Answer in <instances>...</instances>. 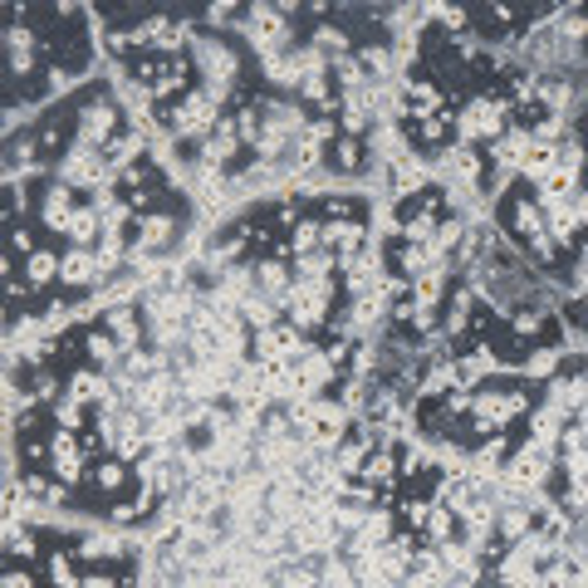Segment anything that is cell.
Returning a JSON list of instances; mask_svg holds the SVG:
<instances>
[{"instance_id":"cell-1","label":"cell","mask_w":588,"mask_h":588,"mask_svg":"<svg viewBox=\"0 0 588 588\" xmlns=\"http://www.w3.org/2000/svg\"><path fill=\"white\" fill-rule=\"evenodd\" d=\"M382 176H388V201H412V196H421L431 186V162L407 152V157L382 167Z\"/></svg>"},{"instance_id":"cell-2","label":"cell","mask_w":588,"mask_h":588,"mask_svg":"<svg viewBox=\"0 0 588 588\" xmlns=\"http://www.w3.org/2000/svg\"><path fill=\"white\" fill-rule=\"evenodd\" d=\"M323 250H329L339 265L358 260L363 250H372L368 221H323Z\"/></svg>"},{"instance_id":"cell-3","label":"cell","mask_w":588,"mask_h":588,"mask_svg":"<svg viewBox=\"0 0 588 588\" xmlns=\"http://www.w3.org/2000/svg\"><path fill=\"white\" fill-rule=\"evenodd\" d=\"M74 211H78V196H74V186L69 182H45V196H39V225H45V231H59L64 235L69 231V221H74Z\"/></svg>"},{"instance_id":"cell-4","label":"cell","mask_w":588,"mask_h":588,"mask_svg":"<svg viewBox=\"0 0 588 588\" xmlns=\"http://www.w3.org/2000/svg\"><path fill=\"white\" fill-rule=\"evenodd\" d=\"M250 274H255V294L270 299V304H284V294H290L294 280H299V274H290V260H284V255H260Z\"/></svg>"},{"instance_id":"cell-5","label":"cell","mask_w":588,"mask_h":588,"mask_svg":"<svg viewBox=\"0 0 588 588\" xmlns=\"http://www.w3.org/2000/svg\"><path fill=\"white\" fill-rule=\"evenodd\" d=\"M372 167V147H368V137H339V143L329 147V167L323 172L329 176H363Z\"/></svg>"},{"instance_id":"cell-6","label":"cell","mask_w":588,"mask_h":588,"mask_svg":"<svg viewBox=\"0 0 588 588\" xmlns=\"http://www.w3.org/2000/svg\"><path fill=\"white\" fill-rule=\"evenodd\" d=\"M103 329L113 333L118 343H123V353H133L137 343H143V333H147V319L137 314V304L118 299V304H108V309H103Z\"/></svg>"},{"instance_id":"cell-7","label":"cell","mask_w":588,"mask_h":588,"mask_svg":"<svg viewBox=\"0 0 588 588\" xmlns=\"http://www.w3.org/2000/svg\"><path fill=\"white\" fill-rule=\"evenodd\" d=\"M59 284H64V290H88V284H103V265H98V255L69 245V250H64V270H59Z\"/></svg>"},{"instance_id":"cell-8","label":"cell","mask_w":588,"mask_h":588,"mask_svg":"<svg viewBox=\"0 0 588 588\" xmlns=\"http://www.w3.org/2000/svg\"><path fill=\"white\" fill-rule=\"evenodd\" d=\"M133 486V466H127L123 456H98L94 466H88V490L94 495H118V490Z\"/></svg>"},{"instance_id":"cell-9","label":"cell","mask_w":588,"mask_h":588,"mask_svg":"<svg viewBox=\"0 0 588 588\" xmlns=\"http://www.w3.org/2000/svg\"><path fill=\"white\" fill-rule=\"evenodd\" d=\"M446 290H451V265H427V270L412 280V304H417V309H441Z\"/></svg>"},{"instance_id":"cell-10","label":"cell","mask_w":588,"mask_h":588,"mask_svg":"<svg viewBox=\"0 0 588 588\" xmlns=\"http://www.w3.org/2000/svg\"><path fill=\"white\" fill-rule=\"evenodd\" d=\"M564 363H568V353L559 348V343H539V348H529V353H525L519 372H525L529 382H554L559 372H564Z\"/></svg>"},{"instance_id":"cell-11","label":"cell","mask_w":588,"mask_h":588,"mask_svg":"<svg viewBox=\"0 0 588 588\" xmlns=\"http://www.w3.org/2000/svg\"><path fill=\"white\" fill-rule=\"evenodd\" d=\"M59 270H64V255L49 250V245H39L35 255H25V280L35 294L49 290V284H59Z\"/></svg>"},{"instance_id":"cell-12","label":"cell","mask_w":588,"mask_h":588,"mask_svg":"<svg viewBox=\"0 0 588 588\" xmlns=\"http://www.w3.org/2000/svg\"><path fill=\"white\" fill-rule=\"evenodd\" d=\"M84 358H88V368L108 372L118 358H123V343H118L108 329H84Z\"/></svg>"},{"instance_id":"cell-13","label":"cell","mask_w":588,"mask_h":588,"mask_svg":"<svg viewBox=\"0 0 588 588\" xmlns=\"http://www.w3.org/2000/svg\"><path fill=\"white\" fill-rule=\"evenodd\" d=\"M319 216L323 221H368V206L353 192H323L319 196Z\"/></svg>"},{"instance_id":"cell-14","label":"cell","mask_w":588,"mask_h":588,"mask_svg":"<svg viewBox=\"0 0 588 588\" xmlns=\"http://www.w3.org/2000/svg\"><path fill=\"white\" fill-rule=\"evenodd\" d=\"M78 559H74V549H49L45 554V578L54 588H84V574H78Z\"/></svg>"},{"instance_id":"cell-15","label":"cell","mask_w":588,"mask_h":588,"mask_svg":"<svg viewBox=\"0 0 588 588\" xmlns=\"http://www.w3.org/2000/svg\"><path fill=\"white\" fill-rule=\"evenodd\" d=\"M319 250H323V216H304L290 231V255L304 260V255H319Z\"/></svg>"},{"instance_id":"cell-16","label":"cell","mask_w":588,"mask_h":588,"mask_svg":"<svg viewBox=\"0 0 588 588\" xmlns=\"http://www.w3.org/2000/svg\"><path fill=\"white\" fill-rule=\"evenodd\" d=\"M49 421H54L59 431H88V412H84V402H74V397H59L54 407H49Z\"/></svg>"},{"instance_id":"cell-17","label":"cell","mask_w":588,"mask_h":588,"mask_svg":"<svg viewBox=\"0 0 588 588\" xmlns=\"http://www.w3.org/2000/svg\"><path fill=\"white\" fill-rule=\"evenodd\" d=\"M5 250L10 255H35L39 250V245H35V231H29V225H15V231H5Z\"/></svg>"},{"instance_id":"cell-18","label":"cell","mask_w":588,"mask_h":588,"mask_svg":"<svg viewBox=\"0 0 588 588\" xmlns=\"http://www.w3.org/2000/svg\"><path fill=\"white\" fill-rule=\"evenodd\" d=\"M5 588H35V574H29V568L5 564Z\"/></svg>"},{"instance_id":"cell-19","label":"cell","mask_w":588,"mask_h":588,"mask_svg":"<svg viewBox=\"0 0 588 588\" xmlns=\"http://www.w3.org/2000/svg\"><path fill=\"white\" fill-rule=\"evenodd\" d=\"M574 216H578V225H584V231H588V186L574 196Z\"/></svg>"},{"instance_id":"cell-20","label":"cell","mask_w":588,"mask_h":588,"mask_svg":"<svg viewBox=\"0 0 588 588\" xmlns=\"http://www.w3.org/2000/svg\"><path fill=\"white\" fill-rule=\"evenodd\" d=\"M578 290H588V245H584V255H578Z\"/></svg>"}]
</instances>
